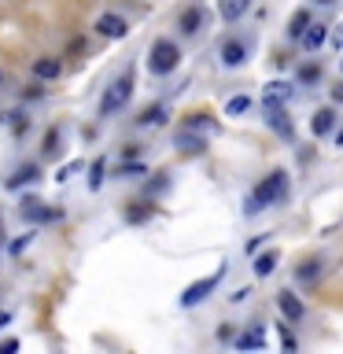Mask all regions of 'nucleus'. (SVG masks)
<instances>
[{
	"instance_id": "obj_1",
	"label": "nucleus",
	"mask_w": 343,
	"mask_h": 354,
	"mask_svg": "<svg viewBox=\"0 0 343 354\" xmlns=\"http://www.w3.org/2000/svg\"><path fill=\"white\" fill-rule=\"evenodd\" d=\"M284 196H288V174L284 170L266 174L262 181L251 188V196L243 199V214H262L266 207H277Z\"/></svg>"
},
{
	"instance_id": "obj_2",
	"label": "nucleus",
	"mask_w": 343,
	"mask_h": 354,
	"mask_svg": "<svg viewBox=\"0 0 343 354\" xmlns=\"http://www.w3.org/2000/svg\"><path fill=\"white\" fill-rule=\"evenodd\" d=\"M129 96H133V74L115 77V82H111V85L104 88V96H100V118L118 115V111L129 104Z\"/></svg>"
},
{
	"instance_id": "obj_3",
	"label": "nucleus",
	"mask_w": 343,
	"mask_h": 354,
	"mask_svg": "<svg viewBox=\"0 0 343 354\" xmlns=\"http://www.w3.org/2000/svg\"><path fill=\"white\" fill-rule=\"evenodd\" d=\"M177 63H181V48H177L174 41L159 37V41L151 44V52H148V71H151L155 77L174 74V71H177Z\"/></svg>"
},
{
	"instance_id": "obj_4",
	"label": "nucleus",
	"mask_w": 343,
	"mask_h": 354,
	"mask_svg": "<svg viewBox=\"0 0 343 354\" xmlns=\"http://www.w3.org/2000/svg\"><path fill=\"white\" fill-rule=\"evenodd\" d=\"M221 281H225V262H221L210 277H203V281L188 284L185 292H181V306H199L207 295H214V292H218V284H221Z\"/></svg>"
},
{
	"instance_id": "obj_5",
	"label": "nucleus",
	"mask_w": 343,
	"mask_h": 354,
	"mask_svg": "<svg viewBox=\"0 0 343 354\" xmlns=\"http://www.w3.org/2000/svg\"><path fill=\"white\" fill-rule=\"evenodd\" d=\"M218 59H221V66L237 71V66L248 63V44H243V41H225V44H221V52H218Z\"/></svg>"
},
{
	"instance_id": "obj_6",
	"label": "nucleus",
	"mask_w": 343,
	"mask_h": 354,
	"mask_svg": "<svg viewBox=\"0 0 343 354\" xmlns=\"http://www.w3.org/2000/svg\"><path fill=\"white\" fill-rule=\"evenodd\" d=\"M96 30L100 33H104V37H126V33H129V22L126 19H122V15H115V11H104V15H100L96 19Z\"/></svg>"
},
{
	"instance_id": "obj_7",
	"label": "nucleus",
	"mask_w": 343,
	"mask_h": 354,
	"mask_svg": "<svg viewBox=\"0 0 343 354\" xmlns=\"http://www.w3.org/2000/svg\"><path fill=\"white\" fill-rule=\"evenodd\" d=\"M33 181H41V166H37V162H26V166H19V170L8 177L4 188H8V192H19V188H26V185H33Z\"/></svg>"
},
{
	"instance_id": "obj_8",
	"label": "nucleus",
	"mask_w": 343,
	"mask_h": 354,
	"mask_svg": "<svg viewBox=\"0 0 343 354\" xmlns=\"http://www.w3.org/2000/svg\"><path fill=\"white\" fill-rule=\"evenodd\" d=\"M277 306H281V314L288 321H303L306 317V306H303V299H299L295 292H277Z\"/></svg>"
},
{
	"instance_id": "obj_9",
	"label": "nucleus",
	"mask_w": 343,
	"mask_h": 354,
	"mask_svg": "<svg viewBox=\"0 0 343 354\" xmlns=\"http://www.w3.org/2000/svg\"><path fill=\"white\" fill-rule=\"evenodd\" d=\"M22 218L26 221H52V218H59V210H52L41 199H22Z\"/></svg>"
},
{
	"instance_id": "obj_10",
	"label": "nucleus",
	"mask_w": 343,
	"mask_h": 354,
	"mask_svg": "<svg viewBox=\"0 0 343 354\" xmlns=\"http://www.w3.org/2000/svg\"><path fill=\"white\" fill-rule=\"evenodd\" d=\"M174 148L185 151V155H203L207 144H203V137H196V129H181V133L174 137Z\"/></svg>"
},
{
	"instance_id": "obj_11",
	"label": "nucleus",
	"mask_w": 343,
	"mask_h": 354,
	"mask_svg": "<svg viewBox=\"0 0 343 354\" xmlns=\"http://www.w3.org/2000/svg\"><path fill=\"white\" fill-rule=\"evenodd\" d=\"M336 122H340L336 107H321L314 115V122H310V129H314V137H328V133L336 129Z\"/></svg>"
},
{
	"instance_id": "obj_12",
	"label": "nucleus",
	"mask_w": 343,
	"mask_h": 354,
	"mask_svg": "<svg viewBox=\"0 0 343 354\" xmlns=\"http://www.w3.org/2000/svg\"><path fill=\"white\" fill-rule=\"evenodd\" d=\"M266 122H270V129L281 133L284 140L295 137V133H292V122H288V115H284V104H281V107H266Z\"/></svg>"
},
{
	"instance_id": "obj_13",
	"label": "nucleus",
	"mask_w": 343,
	"mask_h": 354,
	"mask_svg": "<svg viewBox=\"0 0 343 354\" xmlns=\"http://www.w3.org/2000/svg\"><path fill=\"white\" fill-rule=\"evenodd\" d=\"M288 96H292V85H288V82H270V85H266V93H262L266 107H281V104H288Z\"/></svg>"
},
{
	"instance_id": "obj_14",
	"label": "nucleus",
	"mask_w": 343,
	"mask_h": 354,
	"mask_svg": "<svg viewBox=\"0 0 343 354\" xmlns=\"http://www.w3.org/2000/svg\"><path fill=\"white\" fill-rule=\"evenodd\" d=\"M306 30H310V11L299 8L295 15H292V22H288V37H292V41H303Z\"/></svg>"
},
{
	"instance_id": "obj_15",
	"label": "nucleus",
	"mask_w": 343,
	"mask_h": 354,
	"mask_svg": "<svg viewBox=\"0 0 343 354\" xmlns=\"http://www.w3.org/2000/svg\"><path fill=\"white\" fill-rule=\"evenodd\" d=\"M248 8H251V0H218V11H221L225 22H237Z\"/></svg>"
},
{
	"instance_id": "obj_16",
	"label": "nucleus",
	"mask_w": 343,
	"mask_h": 354,
	"mask_svg": "<svg viewBox=\"0 0 343 354\" xmlns=\"http://www.w3.org/2000/svg\"><path fill=\"white\" fill-rule=\"evenodd\" d=\"M259 347H266L262 328H251V332H243V336H237V351H259Z\"/></svg>"
},
{
	"instance_id": "obj_17",
	"label": "nucleus",
	"mask_w": 343,
	"mask_h": 354,
	"mask_svg": "<svg viewBox=\"0 0 343 354\" xmlns=\"http://www.w3.org/2000/svg\"><path fill=\"white\" fill-rule=\"evenodd\" d=\"M59 71H63L59 59H37V63H33V74H37L41 82H52V77H59Z\"/></svg>"
},
{
	"instance_id": "obj_18",
	"label": "nucleus",
	"mask_w": 343,
	"mask_h": 354,
	"mask_svg": "<svg viewBox=\"0 0 343 354\" xmlns=\"http://www.w3.org/2000/svg\"><path fill=\"white\" fill-rule=\"evenodd\" d=\"M277 259H281L277 251H262L259 259H254V277H270L277 270Z\"/></svg>"
},
{
	"instance_id": "obj_19",
	"label": "nucleus",
	"mask_w": 343,
	"mask_h": 354,
	"mask_svg": "<svg viewBox=\"0 0 343 354\" xmlns=\"http://www.w3.org/2000/svg\"><path fill=\"white\" fill-rule=\"evenodd\" d=\"M251 111V96H229L225 100V118H240Z\"/></svg>"
},
{
	"instance_id": "obj_20",
	"label": "nucleus",
	"mask_w": 343,
	"mask_h": 354,
	"mask_svg": "<svg viewBox=\"0 0 343 354\" xmlns=\"http://www.w3.org/2000/svg\"><path fill=\"white\" fill-rule=\"evenodd\" d=\"M166 115H170V111H166L163 104H159V107H148V111H144V115L137 118V126H144V129H148V126H163Z\"/></svg>"
},
{
	"instance_id": "obj_21",
	"label": "nucleus",
	"mask_w": 343,
	"mask_h": 354,
	"mask_svg": "<svg viewBox=\"0 0 343 354\" xmlns=\"http://www.w3.org/2000/svg\"><path fill=\"white\" fill-rule=\"evenodd\" d=\"M325 41H328V26H310V30H306V37H303V44H306L310 52H317Z\"/></svg>"
},
{
	"instance_id": "obj_22",
	"label": "nucleus",
	"mask_w": 343,
	"mask_h": 354,
	"mask_svg": "<svg viewBox=\"0 0 343 354\" xmlns=\"http://www.w3.org/2000/svg\"><path fill=\"white\" fill-rule=\"evenodd\" d=\"M317 277H321V262H303V266L295 270V281H299V284H314Z\"/></svg>"
},
{
	"instance_id": "obj_23",
	"label": "nucleus",
	"mask_w": 343,
	"mask_h": 354,
	"mask_svg": "<svg viewBox=\"0 0 343 354\" xmlns=\"http://www.w3.org/2000/svg\"><path fill=\"white\" fill-rule=\"evenodd\" d=\"M199 22H203V11H199V8H188L185 15H181V33H196Z\"/></svg>"
},
{
	"instance_id": "obj_24",
	"label": "nucleus",
	"mask_w": 343,
	"mask_h": 354,
	"mask_svg": "<svg viewBox=\"0 0 343 354\" xmlns=\"http://www.w3.org/2000/svg\"><path fill=\"white\" fill-rule=\"evenodd\" d=\"M104 170H107V166H104V159H96L93 166H89V174H93V177H89V188H93V192H96L100 185H104Z\"/></svg>"
},
{
	"instance_id": "obj_25",
	"label": "nucleus",
	"mask_w": 343,
	"mask_h": 354,
	"mask_svg": "<svg viewBox=\"0 0 343 354\" xmlns=\"http://www.w3.org/2000/svg\"><path fill=\"white\" fill-rule=\"evenodd\" d=\"M218 126V122H210L207 115H196L192 122H188V129H214Z\"/></svg>"
},
{
	"instance_id": "obj_26",
	"label": "nucleus",
	"mask_w": 343,
	"mask_h": 354,
	"mask_svg": "<svg viewBox=\"0 0 343 354\" xmlns=\"http://www.w3.org/2000/svg\"><path fill=\"white\" fill-rule=\"evenodd\" d=\"M151 218V207H140V210H129L126 214V221H133V225H137V221H148Z\"/></svg>"
},
{
	"instance_id": "obj_27",
	"label": "nucleus",
	"mask_w": 343,
	"mask_h": 354,
	"mask_svg": "<svg viewBox=\"0 0 343 354\" xmlns=\"http://www.w3.org/2000/svg\"><path fill=\"white\" fill-rule=\"evenodd\" d=\"M55 144H59V133H48V137H44V151H48V155H55V151H59V148H55Z\"/></svg>"
},
{
	"instance_id": "obj_28",
	"label": "nucleus",
	"mask_w": 343,
	"mask_h": 354,
	"mask_svg": "<svg viewBox=\"0 0 343 354\" xmlns=\"http://www.w3.org/2000/svg\"><path fill=\"white\" fill-rule=\"evenodd\" d=\"M299 82H317V66H303V71H299Z\"/></svg>"
},
{
	"instance_id": "obj_29",
	"label": "nucleus",
	"mask_w": 343,
	"mask_h": 354,
	"mask_svg": "<svg viewBox=\"0 0 343 354\" xmlns=\"http://www.w3.org/2000/svg\"><path fill=\"white\" fill-rule=\"evenodd\" d=\"M77 170H82V162H71V166H63V170H59V177H55V181H66V177H71V174H77Z\"/></svg>"
},
{
	"instance_id": "obj_30",
	"label": "nucleus",
	"mask_w": 343,
	"mask_h": 354,
	"mask_svg": "<svg viewBox=\"0 0 343 354\" xmlns=\"http://www.w3.org/2000/svg\"><path fill=\"white\" fill-rule=\"evenodd\" d=\"M332 48H340V52H343V22H340L336 30H332Z\"/></svg>"
},
{
	"instance_id": "obj_31",
	"label": "nucleus",
	"mask_w": 343,
	"mask_h": 354,
	"mask_svg": "<svg viewBox=\"0 0 343 354\" xmlns=\"http://www.w3.org/2000/svg\"><path fill=\"white\" fill-rule=\"evenodd\" d=\"M19 351V339H4L0 343V354H15Z\"/></svg>"
},
{
	"instance_id": "obj_32",
	"label": "nucleus",
	"mask_w": 343,
	"mask_h": 354,
	"mask_svg": "<svg viewBox=\"0 0 343 354\" xmlns=\"http://www.w3.org/2000/svg\"><path fill=\"white\" fill-rule=\"evenodd\" d=\"M129 174H144V166H140V162H133V166H122V177H129Z\"/></svg>"
},
{
	"instance_id": "obj_33",
	"label": "nucleus",
	"mask_w": 343,
	"mask_h": 354,
	"mask_svg": "<svg viewBox=\"0 0 343 354\" xmlns=\"http://www.w3.org/2000/svg\"><path fill=\"white\" fill-rule=\"evenodd\" d=\"M26 243H30V236H22V240H15V243H11V254H19L22 248H26Z\"/></svg>"
},
{
	"instance_id": "obj_34",
	"label": "nucleus",
	"mask_w": 343,
	"mask_h": 354,
	"mask_svg": "<svg viewBox=\"0 0 343 354\" xmlns=\"http://www.w3.org/2000/svg\"><path fill=\"white\" fill-rule=\"evenodd\" d=\"M4 325H11V314H8V310H0V328H4Z\"/></svg>"
},
{
	"instance_id": "obj_35",
	"label": "nucleus",
	"mask_w": 343,
	"mask_h": 354,
	"mask_svg": "<svg viewBox=\"0 0 343 354\" xmlns=\"http://www.w3.org/2000/svg\"><path fill=\"white\" fill-rule=\"evenodd\" d=\"M336 148H343V129L336 133Z\"/></svg>"
},
{
	"instance_id": "obj_36",
	"label": "nucleus",
	"mask_w": 343,
	"mask_h": 354,
	"mask_svg": "<svg viewBox=\"0 0 343 354\" xmlns=\"http://www.w3.org/2000/svg\"><path fill=\"white\" fill-rule=\"evenodd\" d=\"M336 100H343V85H340V88H336Z\"/></svg>"
},
{
	"instance_id": "obj_37",
	"label": "nucleus",
	"mask_w": 343,
	"mask_h": 354,
	"mask_svg": "<svg viewBox=\"0 0 343 354\" xmlns=\"http://www.w3.org/2000/svg\"><path fill=\"white\" fill-rule=\"evenodd\" d=\"M317 4H336V0H317Z\"/></svg>"
},
{
	"instance_id": "obj_38",
	"label": "nucleus",
	"mask_w": 343,
	"mask_h": 354,
	"mask_svg": "<svg viewBox=\"0 0 343 354\" xmlns=\"http://www.w3.org/2000/svg\"><path fill=\"white\" fill-rule=\"evenodd\" d=\"M340 71H343V63H340Z\"/></svg>"
}]
</instances>
